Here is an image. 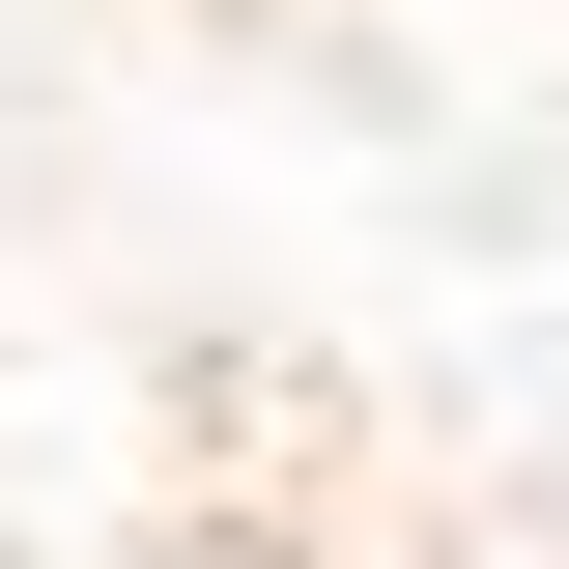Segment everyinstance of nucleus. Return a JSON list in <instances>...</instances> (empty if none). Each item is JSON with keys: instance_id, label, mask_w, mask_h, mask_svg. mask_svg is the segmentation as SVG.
<instances>
[{"instance_id": "1", "label": "nucleus", "mask_w": 569, "mask_h": 569, "mask_svg": "<svg viewBox=\"0 0 569 569\" xmlns=\"http://www.w3.org/2000/svg\"><path fill=\"white\" fill-rule=\"evenodd\" d=\"M0 569H569V0H0Z\"/></svg>"}]
</instances>
